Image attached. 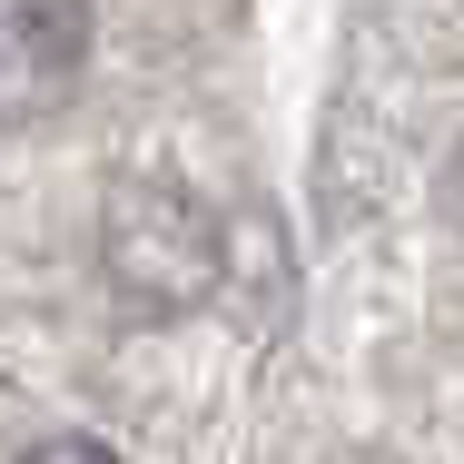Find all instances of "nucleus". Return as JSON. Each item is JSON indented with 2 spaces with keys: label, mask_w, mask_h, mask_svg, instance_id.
<instances>
[{
  "label": "nucleus",
  "mask_w": 464,
  "mask_h": 464,
  "mask_svg": "<svg viewBox=\"0 0 464 464\" xmlns=\"http://www.w3.org/2000/svg\"><path fill=\"white\" fill-rule=\"evenodd\" d=\"M90 70V0H0V129L50 119Z\"/></svg>",
  "instance_id": "f03ea898"
},
{
  "label": "nucleus",
  "mask_w": 464,
  "mask_h": 464,
  "mask_svg": "<svg viewBox=\"0 0 464 464\" xmlns=\"http://www.w3.org/2000/svg\"><path fill=\"white\" fill-rule=\"evenodd\" d=\"M20 464H119V455H109L99 435H50V445H30Z\"/></svg>",
  "instance_id": "7ed1b4c3"
},
{
  "label": "nucleus",
  "mask_w": 464,
  "mask_h": 464,
  "mask_svg": "<svg viewBox=\"0 0 464 464\" xmlns=\"http://www.w3.org/2000/svg\"><path fill=\"white\" fill-rule=\"evenodd\" d=\"M99 257H109V286L149 316H179L198 306L218 267H227V237L208 218V198H188L179 179H119L109 188V218H99Z\"/></svg>",
  "instance_id": "f257e3e1"
}]
</instances>
